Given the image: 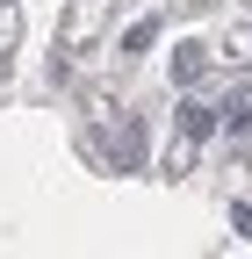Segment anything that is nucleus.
I'll use <instances>...</instances> for the list:
<instances>
[{
  "label": "nucleus",
  "instance_id": "1",
  "mask_svg": "<svg viewBox=\"0 0 252 259\" xmlns=\"http://www.w3.org/2000/svg\"><path fill=\"white\" fill-rule=\"evenodd\" d=\"M209 122H216V115H209V108H195V101L180 108V130H187V137H209Z\"/></svg>",
  "mask_w": 252,
  "mask_h": 259
}]
</instances>
